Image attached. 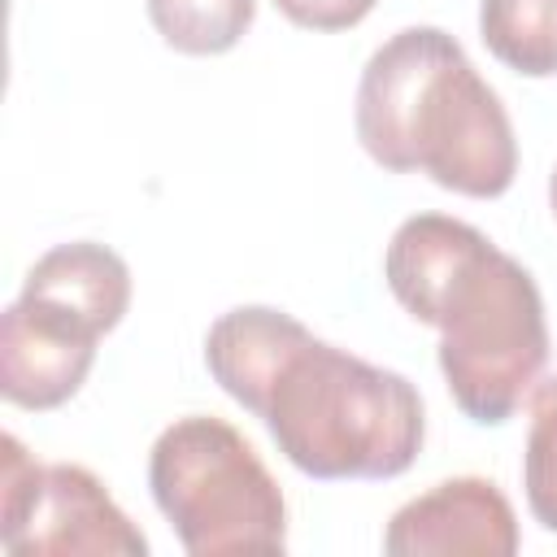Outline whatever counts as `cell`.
<instances>
[{
    "instance_id": "cell-1",
    "label": "cell",
    "mask_w": 557,
    "mask_h": 557,
    "mask_svg": "<svg viewBox=\"0 0 557 557\" xmlns=\"http://www.w3.org/2000/svg\"><path fill=\"white\" fill-rule=\"evenodd\" d=\"M383 278L409 318L440 331V374L457 409L479 426L509 422L548 361L531 270L461 218L413 213L387 244Z\"/></svg>"
},
{
    "instance_id": "cell-2",
    "label": "cell",
    "mask_w": 557,
    "mask_h": 557,
    "mask_svg": "<svg viewBox=\"0 0 557 557\" xmlns=\"http://www.w3.org/2000/svg\"><path fill=\"white\" fill-rule=\"evenodd\" d=\"M352 126L374 165L422 170L457 196L496 200L518 174V139L500 96L440 26H405L361 70Z\"/></svg>"
},
{
    "instance_id": "cell-3",
    "label": "cell",
    "mask_w": 557,
    "mask_h": 557,
    "mask_svg": "<svg viewBox=\"0 0 557 557\" xmlns=\"http://www.w3.org/2000/svg\"><path fill=\"white\" fill-rule=\"evenodd\" d=\"M278 453L309 479H396L413 466L426 418L418 387L313 331L270 379L261 409Z\"/></svg>"
},
{
    "instance_id": "cell-4",
    "label": "cell",
    "mask_w": 557,
    "mask_h": 557,
    "mask_svg": "<svg viewBox=\"0 0 557 557\" xmlns=\"http://www.w3.org/2000/svg\"><path fill=\"white\" fill-rule=\"evenodd\" d=\"M148 487L191 557L287 548V500L257 448L222 418H174L148 453Z\"/></svg>"
},
{
    "instance_id": "cell-5",
    "label": "cell",
    "mask_w": 557,
    "mask_h": 557,
    "mask_svg": "<svg viewBox=\"0 0 557 557\" xmlns=\"http://www.w3.org/2000/svg\"><path fill=\"white\" fill-rule=\"evenodd\" d=\"M0 544L9 557H144V531L74 461L39 466L17 435L0 440Z\"/></svg>"
},
{
    "instance_id": "cell-6",
    "label": "cell",
    "mask_w": 557,
    "mask_h": 557,
    "mask_svg": "<svg viewBox=\"0 0 557 557\" xmlns=\"http://www.w3.org/2000/svg\"><path fill=\"white\" fill-rule=\"evenodd\" d=\"M100 331H91L83 318L17 296L0 318V396L17 409H57L65 405L91 361H96Z\"/></svg>"
},
{
    "instance_id": "cell-7",
    "label": "cell",
    "mask_w": 557,
    "mask_h": 557,
    "mask_svg": "<svg viewBox=\"0 0 557 557\" xmlns=\"http://www.w3.org/2000/svg\"><path fill=\"white\" fill-rule=\"evenodd\" d=\"M383 553L392 557H513L518 553V518L509 496L479 474L444 479L431 492L405 500L387 531Z\"/></svg>"
},
{
    "instance_id": "cell-8",
    "label": "cell",
    "mask_w": 557,
    "mask_h": 557,
    "mask_svg": "<svg viewBox=\"0 0 557 557\" xmlns=\"http://www.w3.org/2000/svg\"><path fill=\"white\" fill-rule=\"evenodd\" d=\"M305 335H309V326L296 322L283 309L239 305V309L222 313L209 326V335H205V366H209L213 383L235 405H244L248 413H257L270 379L278 374V366L292 357V348Z\"/></svg>"
},
{
    "instance_id": "cell-9",
    "label": "cell",
    "mask_w": 557,
    "mask_h": 557,
    "mask_svg": "<svg viewBox=\"0 0 557 557\" xmlns=\"http://www.w3.org/2000/svg\"><path fill=\"white\" fill-rule=\"evenodd\" d=\"M22 296L48 300V305L83 318L91 331L109 335L131 309V270L113 248H104L96 239H74V244L48 248L26 270Z\"/></svg>"
},
{
    "instance_id": "cell-10",
    "label": "cell",
    "mask_w": 557,
    "mask_h": 557,
    "mask_svg": "<svg viewBox=\"0 0 557 557\" xmlns=\"http://www.w3.org/2000/svg\"><path fill=\"white\" fill-rule=\"evenodd\" d=\"M479 35L509 70L557 74V0H479Z\"/></svg>"
},
{
    "instance_id": "cell-11",
    "label": "cell",
    "mask_w": 557,
    "mask_h": 557,
    "mask_svg": "<svg viewBox=\"0 0 557 557\" xmlns=\"http://www.w3.org/2000/svg\"><path fill=\"white\" fill-rule=\"evenodd\" d=\"M257 17V0H148L152 30L187 57L231 52Z\"/></svg>"
},
{
    "instance_id": "cell-12",
    "label": "cell",
    "mask_w": 557,
    "mask_h": 557,
    "mask_svg": "<svg viewBox=\"0 0 557 557\" xmlns=\"http://www.w3.org/2000/svg\"><path fill=\"white\" fill-rule=\"evenodd\" d=\"M522 487L531 518L544 531H557V374L531 392V431L522 453Z\"/></svg>"
},
{
    "instance_id": "cell-13",
    "label": "cell",
    "mask_w": 557,
    "mask_h": 557,
    "mask_svg": "<svg viewBox=\"0 0 557 557\" xmlns=\"http://www.w3.org/2000/svg\"><path fill=\"white\" fill-rule=\"evenodd\" d=\"M274 9L300 30H348L370 17L374 0H274Z\"/></svg>"
},
{
    "instance_id": "cell-14",
    "label": "cell",
    "mask_w": 557,
    "mask_h": 557,
    "mask_svg": "<svg viewBox=\"0 0 557 557\" xmlns=\"http://www.w3.org/2000/svg\"><path fill=\"white\" fill-rule=\"evenodd\" d=\"M548 205H553V213H557V170H553V178H548Z\"/></svg>"
}]
</instances>
